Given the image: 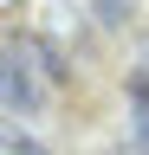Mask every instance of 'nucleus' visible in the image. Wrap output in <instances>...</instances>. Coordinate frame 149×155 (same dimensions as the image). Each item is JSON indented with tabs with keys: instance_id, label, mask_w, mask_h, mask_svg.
<instances>
[{
	"instance_id": "1",
	"label": "nucleus",
	"mask_w": 149,
	"mask_h": 155,
	"mask_svg": "<svg viewBox=\"0 0 149 155\" xmlns=\"http://www.w3.org/2000/svg\"><path fill=\"white\" fill-rule=\"evenodd\" d=\"M0 104L20 110V116H32V110L46 104V91H39V78H32V58H26L20 39H13V45H0Z\"/></svg>"
},
{
	"instance_id": "2",
	"label": "nucleus",
	"mask_w": 149,
	"mask_h": 155,
	"mask_svg": "<svg viewBox=\"0 0 149 155\" xmlns=\"http://www.w3.org/2000/svg\"><path fill=\"white\" fill-rule=\"evenodd\" d=\"M20 45H26V58H32V65H39V78H46V84H71V65H65V52L52 45V39H39V32H26Z\"/></svg>"
},
{
	"instance_id": "3",
	"label": "nucleus",
	"mask_w": 149,
	"mask_h": 155,
	"mask_svg": "<svg viewBox=\"0 0 149 155\" xmlns=\"http://www.w3.org/2000/svg\"><path fill=\"white\" fill-rule=\"evenodd\" d=\"M0 155H52V149H39L26 129H13V123H0Z\"/></svg>"
},
{
	"instance_id": "4",
	"label": "nucleus",
	"mask_w": 149,
	"mask_h": 155,
	"mask_svg": "<svg viewBox=\"0 0 149 155\" xmlns=\"http://www.w3.org/2000/svg\"><path fill=\"white\" fill-rule=\"evenodd\" d=\"M91 13H97V26H123L136 13V0H91Z\"/></svg>"
},
{
	"instance_id": "5",
	"label": "nucleus",
	"mask_w": 149,
	"mask_h": 155,
	"mask_svg": "<svg viewBox=\"0 0 149 155\" xmlns=\"http://www.w3.org/2000/svg\"><path fill=\"white\" fill-rule=\"evenodd\" d=\"M130 104H136V123H149V71H130Z\"/></svg>"
},
{
	"instance_id": "6",
	"label": "nucleus",
	"mask_w": 149,
	"mask_h": 155,
	"mask_svg": "<svg viewBox=\"0 0 149 155\" xmlns=\"http://www.w3.org/2000/svg\"><path fill=\"white\" fill-rule=\"evenodd\" d=\"M136 136H143V149H149V123H136Z\"/></svg>"
},
{
	"instance_id": "7",
	"label": "nucleus",
	"mask_w": 149,
	"mask_h": 155,
	"mask_svg": "<svg viewBox=\"0 0 149 155\" xmlns=\"http://www.w3.org/2000/svg\"><path fill=\"white\" fill-rule=\"evenodd\" d=\"M13 7H20V0H0V13H13Z\"/></svg>"
}]
</instances>
